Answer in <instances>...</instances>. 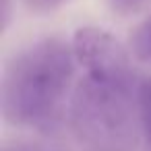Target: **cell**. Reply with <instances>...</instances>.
Returning <instances> with one entry per match:
<instances>
[{"label": "cell", "mask_w": 151, "mask_h": 151, "mask_svg": "<svg viewBox=\"0 0 151 151\" xmlns=\"http://www.w3.org/2000/svg\"><path fill=\"white\" fill-rule=\"evenodd\" d=\"M75 66L73 46L60 37H46L21 50L2 75L4 120L13 126H46L66 97Z\"/></svg>", "instance_id": "1"}, {"label": "cell", "mask_w": 151, "mask_h": 151, "mask_svg": "<svg viewBox=\"0 0 151 151\" xmlns=\"http://www.w3.org/2000/svg\"><path fill=\"white\" fill-rule=\"evenodd\" d=\"M130 83L83 77L70 101V118L77 130L101 145L118 143L130 122Z\"/></svg>", "instance_id": "2"}, {"label": "cell", "mask_w": 151, "mask_h": 151, "mask_svg": "<svg viewBox=\"0 0 151 151\" xmlns=\"http://www.w3.org/2000/svg\"><path fill=\"white\" fill-rule=\"evenodd\" d=\"M77 64L87 77L116 83H130V60L126 48L106 29L81 27L70 40Z\"/></svg>", "instance_id": "3"}, {"label": "cell", "mask_w": 151, "mask_h": 151, "mask_svg": "<svg viewBox=\"0 0 151 151\" xmlns=\"http://www.w3.org/2000/svg\"><path fill=\"white\" fill-rule=\"evenodd\" d=\"M137 112L147 149L151 151V77L143 79L137 85Z\"/></svg>", "instance_id": "4"}, {"label": "cell", "mask_w": 151, "mask_h": 151, "mask_svg": "<svg viewBox=\"0 0 151 151\" xmlns=\"http://www.w3.org/2000/svg\"><path fill=\"white\" fill-rule=\"evenodd\" d=\"M128 46L137 60L151 64V17H147L145 21H141L134 27Z\"/></svg>", "instance_id": "5"}, {"label": "cell", "mask_w": 151, "mask_h": 151, "mask_svg": "<svg viewBox=\"0 0 151 151\" xmlns=\"http://www.w3.org/2000/svg\"><path fill=\"white\" fill-rule=\"evenodd\" d=\"M147 0H108L110 9L120 15V17H128V15H134Z\"/></svg>", "instance_id": "6"}, {"label": "cell", "mask_w": 151, "mask_h": 151, "mask_svg": "<svg viewBox=\"0 0 151 151\" xmlns=\"http://www.w3.org/2000/svg\"><path fill=\"white\" fill-rule=\"evenodd\" d=\"M25 6L35 11V13H50L54 9H58L60 4H64L66 0H23Z\"/></svg>", "instance_id": "7"}, {"label": "cell", "mask_w": 151, "mask_h": 151, "mask_svg": "<svg viewBox=\"0 0 151 151\" xmlns=\"http://www.w3.org/2000/svg\"><path fill=\"white\" fill-rule=\"evenodd\" d=\"M2 2V9H0V15H2V29L9 27L11 21V0H0Z\"/></svg>", "instance_id": "8"}]
</instances>
